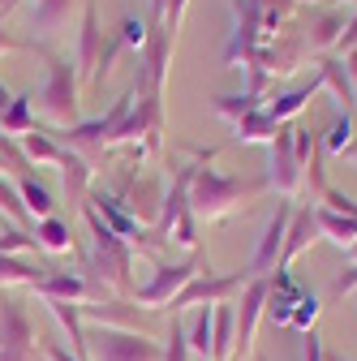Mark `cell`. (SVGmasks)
Wrapping results in <instances>:
<instances>
[{
  "label": "cell",
  "instance_id": "4dcf8cb0",
  "mask_svg": "<svg viewBox=\"0 0 357 361\" xmlns=\"http://www.w3.org/2000/svg\"><path fill=\"white\" fill-rule=\"evenodd\" d=\"M26 151L35 159H65V151L56 142H48V138H39V133H26Z\"/></svg>",
  "mask_w": 357,
  "mask_h": 361
},
{
  "label": "cell",
  "instance_id": "e575fe53",
  "mask_svg": "<svg viewBox=\"0 0 357 361\" xmlns=\"http://www.w3.org/2000/svg\"><path fill=\"white\" fill-rule=\"evenodd\" d=\"M22 245H39V241H35V237H26V233H18V228L0 237V250H22Z\"/></svg>",
  "mask_w": 357,
  "mask_h": 361
},
{
  "label": "cell",
  "instance_id": "6da1fadb",
  "mask_svg": "<svg viewBox=\"0 0 357 361\" xmlns=\"http://www.w3.org/2000/svg\"><path fill=\"white\" fill-rule=\"evenodd\" d=\"M262 190V180H237V176H224L215 168H194V180H190V211L194 215H224L229 207H237L241 198H254Z\"/></svg>",
  "mask_w": 357,
  "mask_h": 361
},
{
  "label": "cell",
  "instance_id": "74e56055",
  "mask_svg": "<svg viewBox=\"0 0 357 361\" xmlns=\"http://www.w3.org/2000/svg\"><path fill=\"white\" fill-rule=\"evenodd\" d=\"M0 202H5V207H9V211L18 215V219H26V211H22V202L13 198V190H9V185H0Z\"/></svg>",
  "mask_w": 357,
  "mask_h": 361
},
{
  "label": "cell",
  "instance_id": "f6af8a7d",
  "mask_svg": "<svg viewBox=\"0 0 357 361\" xmlns=\"http://www.w3.org/2000/svg\"><path fill=\"white\" fill-rule=\"evenodd\" d=\"M344 155H353V159H357V142H349V151H344Z\"/></svg>",
  "mask_w": 357,
  "mask_h": 361
},
{
  "label": "cell",
  "instance_id": "2e32d148",
  "mask_svg": "<svg viewBox=\"0 0 357 361\" xmlns=\"http://www.w3.org/2000/svg\"><path fill=\"white\" fill-rule=\"evenodd\" d=\"M280 133V125L267 116L262 108H254V112H246L241 121H237V138H246V142H272Z\"/></svg>",
  "mask_w": 357,
  "mask_h": 361
},
{
  "label": "cell",
  "instance_id": "1f68e13d",
  "mask_svg": "<svg viewBox=\"0 0 357 361\" xmlns=\"http://www.w3.org/2000/svg\"><path fill=\"white\" fill-rule=\"evenodd\" d=\"M190 357V344H186V327L181 323H172V344L164 353V361H186Z\"/></svg>",
  "mask_w": 357,
  "mask_h": 361
},
{
  "label": "cell",
  "instance_id": "83f0119b",
  "mask_svg": "<svg viewBox=\"0 0 357 361\" xmlns=\"http://www.w3.org/2000/svg\"><path fill=\"white\" fill-rule=\"evenodd\" d=\"M61 164H65V190H69L73 198H82V190H86V164H82L78 155H65Z\"/></svg>",
  "mask_w": 357,
  "mask_h": 361
},
{
  "label": "cell",
  "instance_id": "30bf717a",
  "mask_svg": "<svg viewBox=\"0 0 357 361\" xmlns=\"http://www.w3.org/2000/svg\"><path fill=\"white\" fill-rule=\"evenodd\" d=\"M0 348H30V319L18 301L0 305Z\"/></svg>",
  "mask_w": 357,
  "mask_h": 361
},
{
  "label": "cell",
  "instance_id": "484cf974",
  "mask_svg": "<svg viewBox=\"0 0 357 361\" xmlns=\"http://www.w3.org/2000/svg\"><path fill=\"white\" fill-rule=\"evenodd\" d=\"M315 319H319V297L305 293V297L297 301V310H293V323H289V327H297V331H315Z\"/></svg>",
  "mask_w": 357,
  "mask_h": 361
},
{
  "label": "cell",
  "instance_id": "f1b7e54d",
  "mask_svg": "<svg viewBox=\"0 0 357 361\" xmlns=\"http://www.w3.org/2000/svg\"><path fill=\"white\" fill-rule=\"evenodd\" d=\"M349 138H353V125H349V116H340V121L327 129V138H323V151L340 155V151H349Z\"/></svg>",
  "mask_w": 357,
  "mask_h": 361
},
{
  "label": "cell",
  "instance_id": "8d00e7d4",
  "mask_svg": "<svg viewBox=\"0 0 357 361\" xmlns=\"http://www.w3.org/2000/svg\"><path fill=\"white\" fill-rule=\"evenodd\" d=\"M305 361H323V344H319V331L305 336Z\"/></svg>",
  "mask_w": 357,
  "mask_h": 361
},
{
  "label": "cell",
  "instance_id": "836d02e7",
  "mask_svg": "<svg viewBox=\"0 0 357 361\" xmlns=\"http://www.w3.org/2000/svg\"><path fill=\"white\" fill-rule=\"evenodd\" d=\"M69 13V0H43L39 5V22L48 26V22H56V18H65Z\"/></svg>",
  "mask_w": 357,
  "mask_h": 361
},
{
  "label": "cell",
  "instance_id": "f546056e",
  "mask_svg": "<svg viewBox=\"0 0 357 361\" xmlns=\"http://www.w3.org/2000/svg\"><path fill=\"white\" fill-rule=\"evenodd\" d=\"M5 125H9V129H18V133H26V125H30V95L13 99V104L5 108Z\"/></svg>",
  "mask_w": 357,
  "mask_h": 361
},
{
  "label": "cell",
  "instance_id": "b9f144b4",
  "mask_svg": "<svg viewBox=\"0 0 357 361\" xmlns=\"http://www.w3.org/2000/svg\"><path fill=\"white\" fill-rule=\"evenodd\" d=\"M13 99H9V90H5V82H0V116H5V108H9Z\"/></svg>",
  "mask_w": 357,
  "mask_h": 361
},
{
  "label": "cell",
  "instance_id": "7402d4cb",
  "mask_svg": "<svg viewBox=\"0 0 357 361\" xmlns=\"http://www.w3.org/2000/svg\"><path fill=\"white\" fill-rule=\"evenodd\" d=\"M86 314H91V319H99L104 327H108V323L129 327L133 319H138V314H133V305H125V301H112V305H86Z\"/></svg>",
  "mask_w": 357,
  "mask_h": 361
},
{
  "label": "cell",
  "instance_id": "5b68a950",
  "mask_svg": "<svg viewBox=\"0 0 357 361\" xmlns=\"http://www.w3.org/2000/svg\"><path fill=\"white\" fill-rule=\"evenodd\" d=\"M246 284V271L237 276H194L181 293L172 297V310H186V305H202V301H224L229 293H237Z\"/></svg>",
  "mask_w": 357,
  "mask_h": 361
},
{
  "label": "cell",
  "instance_id": "603a6c76",
  "mask_svg": "<svg viewBox=\"0 0 357 361\" xmlns=\"http://www.w3.org/2000/svg\"><path fill=\"white\" fill-rule=\"evenodd\" d=\"M0 284H39V271L35 267H26V262H18V258H5L0 254Z\"/></svg>",
  "mask_w": 357,
  "mask_h": 361
},
{
  "label": "cell",
  "instance_id": "7bdbcfd3",
  "mask_svg": "<svg viewBox=\"0 0 357 361\" xmlns=\"http://www.w3.org/2000/svg\"><path fill=\"white\" fill-rule=\"evenodd\" d=\"M13 5H18V0H0V13H9Z\"/></svg>",
  "mask_w": 357,
  "mask_h": 361
},
{
  "label": "cell",
  "instance_id": "9a60e30c",
  "mask_svg": "<svg viewBox=\"0 0 357 361\" xmlns=\"http://www.w3.org/2000/svg\"><path fill=\"white\" fill-rule=\"evenodd\" d=\"M95 202H99V211H104V215L112 219V233H116V237H129V241H138V245H143V228H138V219H133V215H129V211H125V207H121L116 198L99 194Z\"/></svg>",
  "mask_w": 357,
  "mask_h": 361
},
{
  "label": "cell",
  "instance_id": "ffe728a7",
  "mask_svg": "<svg viewBox=\"0 0 357 361\" xmlns=\"http://www.w3.org/2000/svg\"><path fill=\"white\" fill-rule=\"evenodd\" d=\"M323 82H332V90L340 95V104H344V116L357 108V90H353V82H349V73H344V65L340 61H323Z\"/></svg>",
  "mask_w": 357,
  "mask_h": 361
},
{
  "label": "cell",
  "instance_id": "7a4b0ae2",
  "mask_svg": "<svg viewBox=\"0 0 357 361\" xmlns=\"http://www.w3.org/2000/svg\"><path fill=\"white\" fill-rule=\"evenodd\" d=\"M289 219H293V207L280 202L276 215L267 219L262 237H258V250H254V258H250V267H246V280H267V271H276V267H280V250H284Z\"/></svg>",
  "mask_w": 357,
  "mask_h": 361
},
{
  "label": "cell",
  "instance_id": "ee69618b",
  "mask_svg": "<svg viewBox=\"0 0 357 361\" xmlns=\"http://www.w3.org/2000/svg\"><path fill=\"white\" fill-rule=\"evenodd\" d=\"M349 262H353V267H357V241H353V245H349Z\"/></svg>",
  "mask_w": 357,
  "mask_h": 361
},
{
  "label": "cell",
  "instance_id": "8fae6325",
  "mask_svg": "<svg viewBox=\"0 0 357 361\" xmlns=\"http://www.w3.org/2000/svg\"><path fill=\"white\" fill-rule=\"evenodd\" d=\"M35 293L43 301H78L86 293V284H82V276H73V271H52V276H39Z\"/></svg>",
  "mask_w": 357,
  "mask_h": 361
},
{
  "label": "cell",
  "instance_id": "7c38bea8",
  "mask_svg": "<svg viewBox=\"0 0 357 361\" xmlns=\"http://www.w3.org/2000/svg\"><path fill=\"white\" fill-rule=\"evenodd\" d=\"M315 224H319V233L332 237L336 245H353V241H357V219L336 215L332 207H315Z\"/></svg>",
  "mask_w": 357,
  "mask_h": 361
},
{
  "label": "cell",
  "instance_id": "ac0fdd59",
  "mask_svg": "<svg viewBox=\"0 0 357 361\" xmlns=\"http://www.w3.org/2000/svg\"><path fill=\"white\" fill-rule=\"evenodd\" d=\"M99 39H104V30L95 18V5H86V13H82V69L99 65Z\"/></svg>",
  "mask_w": 357,
  "mask_h": 361
},
{
  "label": "cell",
  "instance_id": "277c9868",
  "mask_svg": "<svg viewBox=\"0 0 357 361\" xmlns=\"http://www.w3.org/2000/svg\"><path fill=\"white\" fill-rule=\"evenodd\" d=\"M194 276H202L198 271V262H172V267H155V276H151V284H143L138 288V301L143 305H172V297L181 293Z\"/></svg>",
  "mask_w": 357,
  "mask_h": 361
},
{
  "label": "cell",
  "instance_id": "f35d334b",
  "mask_svg": "<svg viewBox=\"0 0 357 361\" xmlns=\"http://www.w3.org/2000/svg\"><path fill=\"white\" fill-rule=\"evenodd\" d=\"M0 361H30V348H0Z\"/></svg>",
  "mask_w": 357,
  "mask_h": 361
},
{
  "label": "cell",
  "instance_id": "4316f807",
  "mask_svg": "<svg viewBox=\"0 0 357 361\" xmlns=\"http://www.w3.org/2000/svg\"><path fill=\"white\" fill-rule=\"evenodd\" d=\"M22 198H26V207H30L35 215H43V219L52 215V194L43 190V185H35V180H22Z\"/></svg>",
  "mask_w": 357,
  "mask_h": 361
},
{
  "label": "cell",
  "instance_id": "60d3db41",
  "mask_svg": "<svg viewBox=\"0 0 357 361\" xmlns=\"http://www.w3.org/2000/svg\"><path fill=\"white\" fill-rule=\"evenodd\" d=\"M48 357H52V361H82V357H69L65 348H48Z\"/></svg>",
  "mask_w": 357,
  "mask_h": 361
},
{
  "label": "cell",
  "instance_id": "5bb4252c",
  "mask_svg": "<svg viewBox=\"0 0 357 361\" xmlns=\"http://www.w3.org/2000/svg\"><path fill=\"white\" fill-rule=\"evenodd\" d=\"M168 48H172V35H168L164 26H151V39H147V73H151V86H155V90H159V82H164Z\"/></svg>",
  "mask_w": 357,
  "mask_h": 361
},
{
  "label": "cell",
  "instance_id": "4fadbf2b",
  "mask_svg": "<svg viewBox=\"0 0 357 361\" xmlns=\"http://www.w3.org/2000/svg\"><path fill=\"white\" fill-rule=\"evenodd\" d=\"M237 310L233 305H219L215 310V336H211V357L215 361H224L229 353H233V344H237Z\"/></svg>",
  "mask_w": 357,
  "mask_h": 361
},
{
  "label": "cell",
  "instance_id": "3957f363",
  "mask_svg": "<svg viewBox=\"0 0 357 361\" xmlns=\"http://www.w3.org/2000/svg\"><path fill=\"white\" fill-rule=\"evenodd\" d=\"M95 361H164V353H159V344H151L143 336L104 327L95 336Z\"/></svg>",
  "mask_w": 357,
  "mask_h": 361
},
{
  "label": "cell",
  "instance_id": "44dd1931",
  "mask_svg": "<svg viewBox=\"0 0 357 361\" xmlns=\"http://www.w3.org/2000/svg\"><path fill=\"white\" fill-rule=\"evenodd\" d=\"M344 35V13H327L315 30H310V48H336Z\"/></svg>",
  "mask_w": 357,
  "mask_h": 361
},
{
  "label": "cell",
  "instance_id": "52a82bcc",
  "mask_svg": "<svg viewBox=\"0 0 357 361\" xmlns=\"http://www.w3.org/2000/svg\"><path fill=\"white\" fill-rule=\"evenodd\" d=\"M43 108L52 112V121H73V112H78V99H73V73H69L65 61H52V69H48Z\"/></svg>",
  "mask_w": 357,
  "mask_h": 361
},
{
  "label": "cell",
  "instance_id": "7dc6e473",
  "mask_svg": "<svg viewBox=\"0 0 357 361\" xmlns=\"http://www.w3.org/2000/svg\"><path fill=\"white\" fill-rule=\"evenodd\" d=\"M332 361H344V357H332Z\"/></svg>",
  "mask_w": 357,
  "mask_h": 361
},
{
  "label": "cell",
  "instance_id": "bcb514c9",
  "mask_svg": "<svg viewBox=\"0 0 357 361\" xmlns=\"http://www.w3.org/2000/svg\"><path fill=\"white\" fill-rule=\"evenodd\" d=\"M344 5H357V0H344Z\"/></svg>",
  "mask_w": 357,
  "mask_h": 361
},
{
  "label": "cell",
  "instance_id": "cb8c5ba5",
  "mask_svg": "<svg viewBox=\"0 0 357 361\" xmlns=\"http://www.w3.org/2000/svg\"><path fill=\"white\" fill-rule=\"evenodd\" d=\"M35 241H39V245H48V250H69V228H65L61 219H52V215H48V219L39 224Z\"/></svg>",
  "mask_w": 357,
  "mask_h": 361
},
{
  "label": "cell",
  "instance_id": "d6986e66",
  "mask_svg": "<svg viewBox=\"0 0 357 361\" xmlns=\"http://www.w3.org/2000/svg\"><path fill=\"white\" fill-rule=\"evenodd\" d=\"M315 90H319V82H310V86H301V90H289L284 99H276V104H267L262 112H267V116H272V121L280 125V121H289L293 112H301V108H305V99L315 95Z\"/></svg>",
  "mask_w": 357,
  "mask_h": 361
},
{
  "label": "cell",
  "instance_id": "8992f818",
  "mask_svg": "<svg viewBox=\"0 0 357 361\" xmlns=\"http://www.w3.org/2000/svg\"><path fill=\"white\" fill-rule=\"evenodd\" d=\"M301 159H297V151H293V129H280L276 138H272V185L289 198L293 190H297V180H301Z\"/></svg>",
  "mask_w": 357,
  "mask_h": 361
},
{
  "label": "cell",
  "instance_id": "9c48e42d",
  "mask_svg": "<svg viewBox=\"0 0 357 361\" xmlns=\"http://www.w3.org/2000/svg\"><path fill=\"white\" fill-rule=\"evenodd\" d=\"M315 233H319V224H315V211H293V219H289V233H284V250H280V267L276 271H284L310 241H315Z\"/></svg>",
  "mask_w": 357,
  "mask_h": 361
},
{
  "label": "cell",
  "instance_id": "ab89813d",
  "mask_svg": "<svg viewBox=\"0 0 357 361\" xmlns=\"http://www.w3.org/2000/svg\"><path fill=\"white\" fill-rule=\"evenodd\" d=\"M344 73L353 78V90H357V52H349V61H344Z\"/></svg>",
  "mask_w": 357,
  "mask_h": 361
},
{
  "label": "cell",
  "instance_id": "ba28073f",
  "mask_svg": "<svg viewBox=\"0 0 357 361\" xmlns=\"http://www.w3.org/2000/svg\"><path fill=\"white\" fill-rule=\"evenodd\" d=\"M301 297H305V288L293 284L289 271H276V280H267V319H272L276 327H289Z\"/></svg>",
  "mask_w": 357,
  "mask_h": 361
},
{
  "label": "cell",
  "instance_id": "d590c367",
  "mask_svg": "<svg viewBox=\"0 0 357 361\" xmlns=\"http://www.w3.org/2000/svg\"><path fill=\"white\" fill-rule=\"evenodd\" d=\"M336 48H340V52H344V56H349V52H357V18H353V22H349V30H344V35H340V43H336Z\"/></svg>",
  "mask_w": 357,
  "mask_h": 361
},
{
  "label": "cell",
  "instance_id": "d6a6232c",
  "mask_svg": "<svg viewBox=\"0 0 357 361\" xmlns=\"http://www.w3.org/2000/svg\"><path fill=\"white\" fill-rule=\"evenodd\" d=\"M172 228H176V241H181V245H194V241H198V233H194V211H190V207L176 215Z\"/></svg>",
  "mask_w": 357,
  "mask_h": 361
},
{
  "label": "cell",
  "instance_id": "d4e9b609",
  "mask_svg": "<svg viewBox=\"0 0 357 361\" xmlns=\"http://www.w3.org/2000/svg\"><path fill=\"white\" fill-rule=\"evenodd\" d=\"M258 108V95H250V90H246V95H219L215 99V112H224V116H233V121H241L246 112H254Z\"/></svg>",
  "mask_w": 357,
  "mask_h": 361
},
{
  "label": "cell",
  "instance_id": "e0dca14e",
  "mask_svg": "<svg viewBox=\"0 0 357 361\" xmlns=\"http://www.w3.org/2000/svg\"><path fill=\"white\" fill-rule=\"evenodd\" d=\"M211 336H215V314H211V305H198V314H194V327L186 331V344H190V353H198V357H211Z\"/></svg>",
  "mask_w": 357,
  "mask_h": 361
}]
</instances>
